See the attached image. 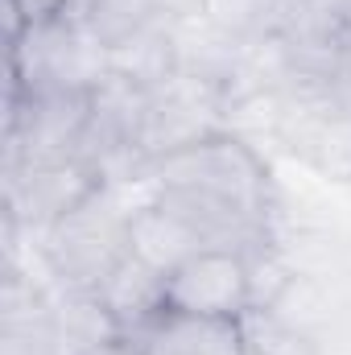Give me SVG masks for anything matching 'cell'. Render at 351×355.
<instances>
[{
	"label": "cell",
	"instance_id": "6da1fadb",
	"mask_svg": "<svg viewBox=\"0 0 351 355\" xmlns=\"http://www.w3.org/2000/svg\"><path fill=\"white\" fill-rule=\"evenodd\" d=\"M124 257H128V215H120L103 198V186L46 232V261L54 277L79 293H95Z\"/></svg>",
	"mask_w": 351,
	"mask_h": 355
},
{
	"label": "cell",
	"instance_id": "7a4b0ae2",
	"mask_svg": "<svg viewBox=\"0 0 351 355\" xmlns=\"http://www.w3.org/2000/svg\"><path fill=\"white\" fill-rule=\"evenodd\" d=\"M252 257L236 248H203L166 272V306L211 318H244L252 310Z\"/></svg>",
	"mask_w": 351,
	"mask_h": 355
},
{
	"label": "cell",
	"instance_id": "3957f363",
	"mask_svg": "<svg viewBox=\"0 0 351 355\" xmlns=\"http://www.w3.org/2000/svg\"><path fill=\"white\" fill-rule=\"evenodd\" d=\"M99 166L87 157L50 162V166H17L4 170V194H8V219L54 227L62 215H71L83 198L99 190Z\"/></svg>",
	"mask_w": 351,
	"mask_h": 355
},
{
	"label": "cell",
	"instance_id": "277c9868",
	"mask_svg": "<svg viewBox=\"0 0 351 355\" xmlns=\"http://www.w3.org/2000/svg\"><path fill=\"white\" fill-rule=\"evenodd\" d=\"M141 355H248L240 318H211L186 310H157L149 322L124 335Z\"/></svg>",
	"mask_w": 351,
	"mask_h": 355
},
{
	"label": "cell",
	"instance_id": "5b68a950",
	"mask_svg": "<svg viewBox=\"0 0 351 355\" xmlns=\"http://www.w3.org/2000/svg\"><path fill=\"white\" fill-rule=\"evenodd\" d=\"M203 248H211L203 240V232L170 202L153 198V202L128 211V252L137 261H145L149 268H157L162 277L174 272L182 261L198 257Z\"/></svg>",
	"mask_w": 351,
	"mask_h": 355
},
{
	"label": "cell",
	"instance_id": "8992f818",
	"mask_svg": "<svg viewBox=\"0 0 351 355\" xmlns=\"http://www.w3.org/2000/svg\"><path fill=\"white\" fill-rule=\"evenodd\" d=\"M95 302L112 314L116 331L128 335L141 322H149L157 310H166V277L128 252L120 265L108 272V281L95 289Z\"/></svg>",
	"mask_w": 351,
	"mask_h": 355
},
{
	"label": "cell",
	"instance_id": "52a82bcc",
	"mask_svg": "<svg viewBox=\"0 0 351 355\" xmlns=\"http://www.w3.org/2000/svg\"><path fill=\"white\" fill-rule=\"evenodd\" d=\"M79 355H141L124 335H116V339H103V343H91V347H83Z\"/></svg>",
	"mask_w": 351,
	"mask_h": 355
}]
</instances>
